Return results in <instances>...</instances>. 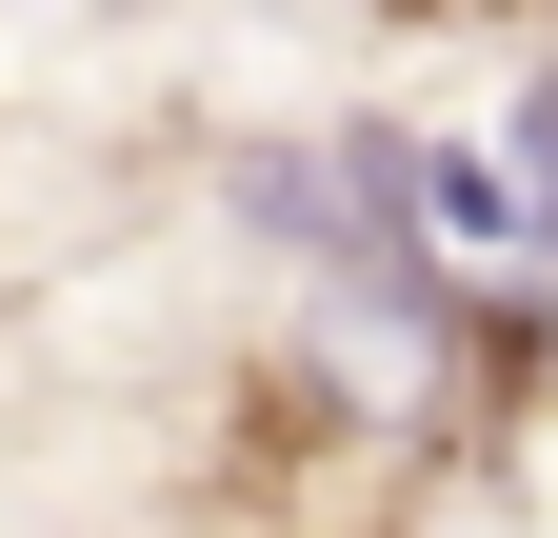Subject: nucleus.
<instances>
[{"mask_svg":"<svg viewBox=\"0 0 558 538\" xmlns=\"http://www.w3.org/2000/svg\"><path fill=\"white\" fill-rule=\"evenodd\" d=\"M499 180H519V240L558 259V21H538V60H519V160H499Z\"/></svg>","mask_w":558,"mask_h":538,"instance_id":"1","label":"nucleus"}]
</instances>
